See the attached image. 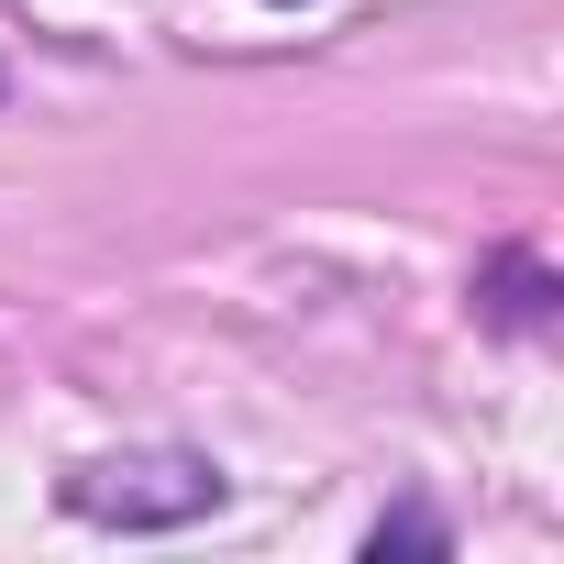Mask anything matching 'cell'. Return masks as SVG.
Wrapping results in <instances>:
<instances>
[{"instance_id":"6da1fadb","label":"cell","mask_w":564,"mask_h":564,"mask_svg":"<svg viewBox=\"0 0 564 564\" xmlns=\"http://www.w3.org/2000/svg\"><path fill=\"white\" fill-rule=\"evenodd\" d=\"M232 487L210 454H111V465H78L67 476V509L100 520V531H188L210 520Z\"/></svg>"},{"instance_id":"7a4b0ae2","label":"cell","mask_w":564,"mask_h":564,"mask_svg":"<svg viewBox=\"0 0 564 564\" xmlns=\"http://www.w3.org/2000/svg\"><path fill=\"white\" fill-rule=\"evenodd\" d=\"M487 311H498L509 333H531V322L553 311V276H542L531 254H498V265H487Z\"/></svg>"},{"instance_id":"3957f363","label":"cell","mask_w":564,"mask_h":564,"mask_svg":"<svg viewBox=\"0 0 564 564\" xmlns=\"http://www.w3.org/2000/svg\"><path fill=\"white\" fill-rule=\"evenodd\" d=\"M366 553H377V564H388V553H443V520H432V509H399V520L366 531Z\"/></svg>"}]
</instances>
